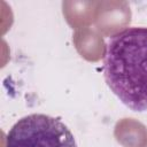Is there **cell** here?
<instances>
[{
	"label": "cell",
	"instance_id": "obj_1",
	"mask_svg": "<svg viewBox=\"0 0 147 147\" xmlns=\"http://www.w3.org/2000/svg\"><path fill=\"white\" fill-rule=\"evenodd\" d=\"M105 79L126 107L147 110V28H126L110 38Z\"/></svg>",
	"mask_w": 147,
	"mask_h": 147
},
{
	"label": "cell",
	"instance_id": "obj_2",
	"mask_svg": "<svg viewBox=\"0 0 147 147\" xmlns=\"http://www.w3.org/2000/svg\"><path fill=\"white\" fill-rule=\"evenodd\" d=\"M5 147H77L74 134L57 117L31 114L18 119L6 136Z\"/></svg>",
	"mask_w": 147,
	"mask_h": 147
},
{
	"label": "cell",
	"instance_id": "obj_3",
	"mask_svg": "<svg viewBox=\"0 0 147 147\" xmlns=\"http://www.w3.org/2000/svg\"><path fill=\"white\" fill-rule=\"evenodd\" d=\"M96 9L94 24L103 36L113 37L131 22V10L125 1H99Z\"/></svg>",
	"mask_w": 147,
	"mask_h": 147
},
{
	"label": "cell",
	"instance_id": "obj_4",
	"mask_svg": "<svg viewBox=\"0 0 147 147\" xmlns=\"http://www.w3.org/2000/svg\"><path fill=\"white\" fill-rule=\"evenodd\" d=\"M74 45L82 57L90 62H96L106 56L107 47L102 36L90 28L76 30L72 37Z\"/></svg>",
	"mask_w": 147,
	"mask_h": 147
},
{
	"label": "cell",
	"instance_id": "obj_5",
	"mask_svg": "<svg viewBox=\"0 0 147 147\" xmlns=\"http://www.w3.org/2000/svg\"><path fill=\"white\" fill-rule=\"evenodd\" d=\"M98 2L99 1H63V16L74 29L87 28L95 21Z\"/></svg>",
	"mask_w": 147,
	"mask_h": 147
},
{
	"label": "cell",
	"instance_id": "obj_6",
	"mask_svg": "<svg viewBox=\"0 0 147 147\" xmlns=\"http://www.w3.org/2000/svg\"><path fill=\"white\" fill-rule=\"evenodd\" d=\"M114 136L123 147H147V127L134 118L119 119Z\"/></svg>",
	"mask_w": 147,
	"mask_h": 147
}]
</instances>
